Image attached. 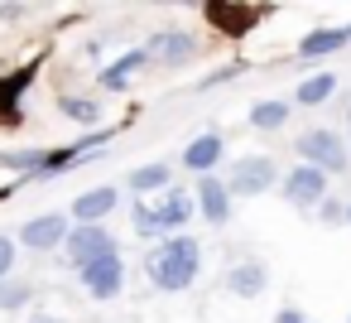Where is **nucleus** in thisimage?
<instances>
[{
	"label": "nucleus",
	"instance_id": "6",
	"mask_svg": "<svg viewBox=\"0 0 351 323\" xmlns=\"http://www.w3.org/2000/svg\"><path fill=\"white\" fill-rule=\"evenodd\" d=\"M77 280H82V289H87L97 304L116 299V294L125 289V260H121V251H106V256L87 260V265L77 270Z\"/></svg>",
	"mask_w": 351,
	"mask_h": 323
},
{
	"label": "nucleus",
	"instance_id": "21",
	"mask_svg": "<svg viewBox=\"0 0 351 323\" xmlns=\"http://www.w3.org/2000/svg\"><path fill=\"white\" fill-rule=\"evenodd\" d=\"M58 111L77 126H97L101 121V102L97 97H58Z\"/></svg>",
	"mask_w": 351,
	"mask_h": 323
},
{
	"label": "nucleus",
	"instance_id": "10",
	"mask_svg": "<svg viewBox=\"0 0 351 323\" xmlns=\"http://www.w3.org/2000/svg\"><path fill=\"white\" fill-rule=\"evenodd\" d=\"M269 289V265L260 260V256H245V260H236L231 270H226V294H236V299H260Z\"/></svg>",
	"mask_w": 351,
	"mask_h": 323
},
{
	"label": "nucleus",
	"instance_id": "18",
	"mask_svg": "<svg viewBox=\"0 0 351 323\" xmlns=\"http://www.w3.org/2000/svg\"><path fill=\"white\" fill-rule=\"evenodd\" d=\"M341 44H346V34H341V30H332V25H322V30L303 34V44H298V58H327V54H337Z\"/></svg>",
	"mask_w": 351,
	"mask_h": 323
},
{
	"label": "nucleus",
	"instance_id": "24",
	"mask_svg": "<svg viewBox=\"0 0 351 323\" xmlns=\"http://www.w3.org/2000/svg\"><path fill=\"white\" fill-rule=\"evenodd\" d=\"M274 323H308V318H303V309H293V304H284V309L274 313Z\"/></svg>",
	"mask_w": 351,
	"mask_h": 323
},
{
	"label": "nucleus",
	"instance_id": "11",
	"mask_svg": "<svg viewBox=\"0 0 351 323\" xmlns=\"http://www.w3.org/2000/svg\"><path fill=\"white\" fill-rule=\"evenodd\" d=\"M221 155H226V135H221V131H202V135L188 140V150H183V169H193V174H217Z\"/></svg>",
	"mask_w": 351,
	"mask_h": 323
},
{
	"label": "nucleus",
	"instance_id": "23",
	"mask_svg": "<svg viewBox=\"0 0 351 323\" xmlns=\"http://www.w3.org/2000/svg\"><path fill=\"white\" fill-rule=\"evenodd\" d=\"M15 256H20V251H15V236L0 232V280H5V275L15 270Z\"/></svg>",
	"mask_w": 351,
	"mask_h": 323
},
{
	"label": "nucleus",
	"instance_id": "13",
	"mask_svg": "<svg viewBox=\"0 0 351 323\" xmlns=\"http://www.w3.org/2000/svg\"><path fill=\"white\" fill-rule=\"evenodd\" d=\"M149 63H169V68H183L193 54H197V39L193 34H183V30H169V34H159L149 49Z\"/></svg>",
	"mask_w": 351,
	"mask_h": 323
},
{
	"label": "nucleus",
	"instance_id": "12",
	"mask_svg": "<svg viewBox=\"0 0 351 323\" xmlns=\"http://www.w3.org/2000/svg\"><path fill=\"white\" fill-rule=\"evenodd\" d=\"M116 203H121V188L97 183V188H87V193H77V198H73L68 217H73V222H106V217L116 212Z\"/></svg>",
	"mask_w": 351,
	"mask_h": 323
},
{
	"label": "nucleus",
	"instance_id": "20",
	"mask_svg": "<svg viewBox=\"0 0 351 323\" xmlns=\"http://www.w3.org/2000/svg\"><path fill=\"white\" fill-rule=\"evenodd\" d=\"M34 304V285L29 280H0V313H20V309H29Z\"/></svg>",
	"mask_w": 351,
	"mask_h": 323
},
{
	"label": "nucleus",
	"instance_id": "25",
	"mask_svg": "<svg viewBox=\"0 0 351 323\" xmlns=\"http://www.w3.org/2000/svg\"><path fill=\"white\" fill-rule=\"evenodd\" d=\"M29 323H63V318H58V313H49V309H34V313H29Z\"/></svg>",
	"mask_w": 351,
	"mask_h": 323
},
{
	"label": "nucleus",
	"instance_id": "19",
	"mask_svg": "<svg viewBox=\"0 0 351 323\" xmlns=\"http://www.w3.org/2000/svg\"><path fill=\"white\" fill-rule=\"evenodd\" d=\"M332 92H337V78H332V73H313V78H303V82H298L293 102H298V107H322Z\"/></svg>",
	"mask_w": 351,
	"mask_h": 323
},
{
	"label": "nucleus",
	"instance_id": "2",
	"mask_svg": "<svg viewBox=\"0 0 351 323\" xmlns=\"http://www.w3.org/2000/svg\"><path fill=\"white\" fill-rule=\"evenodd\" d=\"M293 150H298V159H303V164L322 169L327 179H332V174H346V164H351L346 135H337V131H322V126L303 131V135L293 140Z\"/></svg>",
	"mask_w": 351,
	"mask_h": 323
},
{
	"label": "nucleus",
	"instance_id": "1",
	"mask_svg": "<svg viewBox=\"0 0 351 323\" xmlns=\"http://www.w3.org/2000/svg\"><path fill=\"white\" fill-rule=\"evenodd\" d=\"M202 270V241L188 236V232H173V236H159V246L145 256V275L159 294H183Z\"/></svg>",
	"mask_w": 351,
	"mask_h": 323
},
{
	"label": "nucleus",
	"instance_id": "3",
	"mask_svg": "<svg viewBox=\"0 0 351 323\" xmlns=\"http://www.w3.org/2000/svg\"><path fill=\"white\" fill-rule=\"evenodd\" d=\"M221 183H226L231 198H260V193H269L279 183V164L269 155H241Z\"/></svg>",
	"mask_w": 351,
	"mask_h": 323
},
{
	"label": "nucleus",
	"instance_id": "4",
	"mask_svg": "<svg viewBox=\"0 0 351 323\" xmlns=\"http://www.w3.org/2000/svg\"><path fill=\"white\" fill-rule=\"evenodd\" d=\"M58 251L68 256V265H73V270H82L87 260H97V256L116 251V236L106 232V222H73Z\"/></svg>",
	"mask_w": 351,
	"mask_h": 323
},
{
	"label": "nucleus",
	"instance_id": "27",
	"mask_svg": "<svg viewBox=\"0 0 351 323\" xmlns=\"http://www.w3.org/2000/svg\"><path fill=\"white\" fill-rule=\"evenodd\" d=\"M341 34H346V44H351V25H346V30H341Z\"/></svg>",
	"mask_w": 351,
	"mask_h": 323
},
{
	"label": "nucleus",
	"instance_id": "26",
	"mask_svg": "<svg viewBox=\"0 0 351 323\" xmlns=\"http://www.w3.org/2000/svg\"><path fill=\"white\" fill-rule=\"evenodd\" d=\"M341 227H351V203H341Z\"/></svg>",
	"mask_w": 351,
	"mask_h": 323
},
{
	"label": "nucleus",
	"instance_id": "28",
	"mask_svg": "<svg viewBox=\"0 0 351 323\" xmlns=\"http://www.w3.org/2000/svg\"><path fill=\"white\" fill-rule=\"evenodd\" d=\"M346 135H351V111H346Z\"/></svg>",
	"mask_w": 351,
	"mask_h": 323
},
{
	"label": "nucleus",
	"instance_id": "16",
	"mask_svg": "<svg viewBox=\"0 0 351 323\" xmlns=\"http://www.w3.org/2000/svg\"><path fill=\"white\" fill-rule=\"evenodd\" d=\"M130 193L135 198H149V193H164L169 183H173V169L169 164H140V169H130Z\"/></svg>",
	"mask_w": 351,
	"mask_h": 323
},
{
	"label": "nucleus",
	"instance_id": "22",
	"mask_svg": "<svg viewBox=\"0 0 351 323\" xmlns=\"http://www.w3.org/2000/svg\"><path fill=\"white\" fill-rule=\"evenodd\" d=\"M317 217H322V227H341V198L327 193V198L317 203Z\"/></svg>",
	"mask_w": 351,
	"mask_h": 323
},
{
	"label": "nucleus",
	"instance_id": "8",
	"mask_svg": "<svg viewBox=\"0 0 351 323\" xmlns=\"http://www.w3.org/2000/svg\"><path fill=\"white\" fill-rule=\"evenodd\" d=\"M279 188H284V203H293V208H317V203L327 198V174L313 169V164H293V169L279 179Z\"/></svg>",
	"mask_w": 351,
	"mask_h": 323
},
{
	"label": "nucleus",
	"instance_id": "17",
	"mask_svg": "<svg viewBox=\"0 0 351 323\" xmlns=\"http://www.w3.org/2000/svg\"><path fill=\"white\" fill-rule=\"evenodd\" d=\"M34 68H20L10 78H0V121H20V92L29 87Z\"/></svg>",
	"mask_w": 351,
	"mask_h": 323
},
{
	"label": "nucleus",
	"instance_id": "5",
	"mask_svg": "<svg viewBox=\"0 0 351 323\" xmlns=\"http://www.w3.org/2000/svg\"><path fill=\"white\" fill-rule=\"evenodd\" d=\"M197 217V208H193V193H183V188H164V193H154V203H149V232L154 236H173V232H183L188 222Z\"/></svg>",
	"mask_w": 351,
	"mask_h": 323
},
{
	"label": "nucleus",
	"instance_id": "15",
	"mask_svg": "<svg viewBox=\"0 0 351 323\" xmlns=\"http://www.w3.org/2000/svg\"><path fill=\"white\" fill-rule=\"evenodd\" d=\"M289 116H293V102H284V97H265V102L250 107V126L255 131H284Z\"/></svg>",
	"mask_w": 351,
	"mask_h": 323
},
{
	"label": "nucleus",
	"instance_id": "9",
	"mask_svg": "<svg viewBox=\"0 0 351 323\" xmlns=\"http://www.w3.org/2000/svg\"><path fill=\"white\" fill-rule=\"evenodd\" d=\"M231 193H226V183L217 179V174H197V193H193V208H197V217H207V227H226L231 222Z\"/></svg>",
	"mask_w": 351,
	"mask_h": 323
},
{
	"label": "nucleus",
	"instance_id": "14",
	"mask_svg": "<svg viewBox=\"0 0 351 323\" xmlns=\"http://www.w3.org/2000/svg\"><path fill=\"white\" fill-rule=\"evenodd\" d=\"M145 63H149V54H145V49H130V54H121L111 68H101V87H106V92H121V87H125V82H130V78L145 68Z\"/></svg>",
	"mask_w": 351,
	"mask_h": 323
},
{
	"label": "nucleus",
	"instance_id": "7",
	"mask_svg": "<svg viewBox=\"0 0 351 323\" xmlns=\"http://www.w3.org/2000/svg\"><path fill=\"white\" fill-rule=\"evenodd\" d=\"M68 227H73V217H68V212H39V217H29V222L20 227V246H25V251H34V256H49V251H58V246H63Z\"/></svg>",
	"mask_w": 351,
	"mask_h": 323
}]
</instances>
